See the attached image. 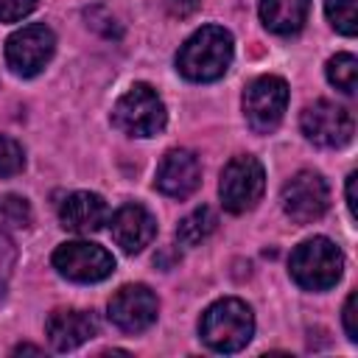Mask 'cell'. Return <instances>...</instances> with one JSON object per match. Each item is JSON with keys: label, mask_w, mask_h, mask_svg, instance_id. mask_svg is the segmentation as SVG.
I'll return each instance as SVG.
<instances>
[{"label": "cell", "mask_w": 358, "mask_h": 358, "mask_svg": "<svg viewBox=\"0 0 358 358\" xmlns=\"http://www.w3.org/2000/svg\"><path fill=\"white\" fill-rule=\"evenodd\" d=\"M232 62V34L221 25L199 28L176 53V70L190 81H215Z\"/></svg>", "instance_id": "1"}, {"label": "cell", "mask_w": 358, "mask_h": 358, "mask_svg": "<svg viewBox=\"0 0 358 358\" xmlns=\"http://www.w3.org/2000/svg\"><path fill=\"white\" fill-rule=\"evenodd\" d=\"M199 333L204 344L215 352H238L241 347L249 344L255 333V316L252 308L235 296L213 302L199 322Z\"/></svg>", "instance_id": "2"}, {"label": "cell", "mask_w": 358, "mask_h": 358, "mask_svg": "<svg viewBox=\"0 0 358 358\" xmlns=\"http://www.w3.org/2000/svg\"><path fill=\"white\" fill-rule=\"evenodd\" d=\"M288 268L296 285L308 291H327L344 271V255L330 238H308L291 252Z\"/></svg>", "instance_id": "3"}, {"label": "cell", "mask_w": 358, "mask_h": 358, "mask_svg": "<svg viewBox=\"0 0 358 358\" xmlns=\"http://www.w3.org/2000/svg\"><path fill=\"white\" fill-rule=\"evenodd\" d=\"M165 120H168L165 103L157 95V90L148 84L129 87L112 109V123L129 137H154L165 129Z\"/></svg>", "instance_id": "4"}, {"label": "cell", "mask_w": 358, "mask_h": 358, "mask_svg": "<svg viewBox=\"0 0 358 358\" xmlns=\"http://www.w3.org/2000/svg\"><path fill=\"white\" fill-rule=\"evenodd\" d=\"M266 187V173L263 165L249 157V154H238L232 157L224 171H221V182H218V193H221V204L229 213H246L252 210Z\"/></svg>", "instance_id": "5"}, {"label": "cell", "mask_w": 358, "mask_h": 358, "mask_svg": "<svg viewBox=\"0 0 358 358\" xmlns=\"http://www.w3.org/2000/svg\"><path fill=\"white\" fill-rule=\"evenodd\" d=\"M288 106V84L280 76H260L243 92V115L252 131L268 134L280 126Z\"/></svg>", "instance_id": "6"}, {"label": "cell", "mask_w": 358, "mask_h": 358, "mask_svg": "<svg viewBox=\"0 0 358 358\" xmlns=\"http://www.w3.org/2000/svg\"><path fill=\"white\" fill-rule=\"evenodd\" d=\"M53 50L56 36L48 25H25L6 39V64L11 73L31 78L45 70V64L53 59Z\"/></svg>", "instance_id": "7"}, {"label": "cell", "mask_w": 358, "mask_h": 358, "mask_svg": "<svg viewBox=\"0 0 358 358\" xmlns=\"http://www.w3.org/2000/svg\"><path fill=\"white\" fill-rule=\"evenodd\" d=\"M299 126H302V134L322 145V148H341L352 140L355 134V120L352 115L333 103V101H313L302 109V117H299Z\"/></svg>", "instance_id": "8"}, {"label": "cell", "mask_w": 358, "mask_h": 358, "mask_svg": "<svg viewBox=\"0 0 358 358\" xmlns=\"http://www.w3.org/2000/svg\"><path fill=\"white\" fill-rule=\"evenodd\" d=\"M53 268L73 282H98L115 271V257L90 241H67L53 252Z\"/></svg>", "instance_id": "9"}, {"label": "cell", "mask_w": 358, "mask_h": 358, "mask_svg": "<svg viewBox=\"0 0 358 358\" xmlns=\"http://www.w3.org/2000/svg\"><path fill=\"white\" fill-rule=\"evenodd\" d=\"M330 190L322 173L299 171L282 185V210L296 224H310L327 213Z\"/></svg>", "instance_id": "10"}, {"label": "cell", "mask_w": 358, "mask_h": 358, "mask_svg": "<svg viewBox=\"0 0 358 358\" xmlns=\"http://www.w3.org/2000/svg\"><path fill=\"white\" fill-rule=\"evenodd\" d=\"M159 302L145 285H123L109 299V319L123 333H143L157 322Z\"/></svg>", "instance_id": "11"}, {"label": "cell", "mask_w": 358, "mask_h": 358, "mask_svg": "<svg viewBox=\"0 0 358 358\" xmlns=\"http://www.w3.org/2000/svg\"><path fill=\"white\" fill-rule=\"evenodd\" d=\"M201 182V162L187 148H173L157 168V187L171 199H187Z\"/></svg>", "instance_id": "12"}, {"label": "cell", "mask_w": 358, "mask_h": 358, "mask_svg": "<svg viewBox=\"0 0 358 358\" xmlns=\"http://www.w3.org/2000/svg\"><path fill=\"white\" fill-rule=\"evenodd\" d=\"M154 235H157V221L143 204H123L112 215V238L129 255L143 252L154 241Z\"/></svg>", "instance_id": "13"}, {"label": "cell", "mask_w": 358, "mask_h": 358, "mask_svg": "<svg viewBox=\"0 0 358 358\" xmlns=\"http://www.w3.org/2000/svg\"><path fill=\"white\" fill-rule=\"evenodd\" d=\"M45 333L50 338V344L62 352L81 347L84 341H90L98 333V322L90 310H53L45 322Z\"/></svg>", "instance_id": "14"}, {"label": "cell", "mask_w": 358, "mask_h": 358, "mask_svg": "<svg viewBox=\"0 0 358 358\" xmlns=\"http://www.w3.org/2000/svg\"><path fill=\"white\" fill-rule=\"evenodd\" d=\"M59 221L70 232L90 235V232L103 227V221H106V201L98 193H90V190L70 193L62 201V207H59Z\"/></svg>", "instance_id": "15"}, {"label": "cell", "mask_w": 358, "mask_h": 358, "mask_svg": "<svg viewBox=\"0 0 358 358\" xmlns=\"http://www.w3.org/2000/svg\"><path fill=\"white\" fill-rule=\"evenodd\" d=\"M310 11V0H260V20L274 34H296Z\"/></svg>", "instance_id": "16"}, {"label": "cell", "mask_w": 358, "mask_h": 358, "mask_svg": "<svg viewBox=\"0 0 358 358\" xmlns=\"http://www.w3.org/2000/svg\"><path fill=\"white\" fill-rule=\"evenodd\" d=\"M215 227H218V218H215V213L207 207V204H201V207H196L193 213H187L182 221H179V227H176V241L182 243V246H199L201 241H207L213 232H215Z\"/></svg>", "instance_id": "17"}, {"label": "cell", "mask_w": 358, "mask_h": 358, "mask_svg": "<svg viewBox=\"0 0 358 358\" xmlns=\"http://www.w3.org/2000/svg\"><path fill=\"white\" fill-rule=\"evenodd\" d=\"M327 81L344 95H352L358 87V59L352 53H336L327 62Z\"/></svg>", "instance_id": "18"}, {"label": "cell", "mask_w": 358, "mask_h": 358, "mask_svg": "<svg viewBox=\"0 0 358 358\" xmlns=\"http://www.w3.org/2000/svg\"><path fill=\"white\" fill-rule=\"evenodd\" d=\"M324 11L330 25L344 34V36H355L358 31V17H355V0H324Z\"/></svg>", "instance_id": "19"}, {"label": "cell", "mask_w": 358, "mask_h": 358, "mask_svg": "<svg viewBox=\"0 0 358 358\" xmlns=\"http://www.w3.org/2000/svg\"><path fill=\"white\" fill-rule=\"evenodd\" d=\"M25 165V151L17 140L0 137V176H14Z\"/></svg>", "instance_id": "20"}, {"label": "cell", "mask_w": 358, "mask_h": 358, "mask_svg": "<svg viewBox=\"0 0 358 358\" xmlns=\"http://www.w3.org/2000/svg\"><path fill=\"white\" fill-rule=\"evenodd\" d=\"M0 221L8 227H25L31 221V207L20 196H6L0 201Z\"/></svg>", "instance_id": "21"}, {"label": "cell", "mask_w": 358, "mask_h": 358, "mask_svg": "<svg viewBox=\"0 0 358 358\" xmlns=\"http://www.w3.org/2000/svg\"><path fill=\"white\" fill-rule=\"evenodd\" d=\"M39 0H0V22H17L36 8Z\"/></svg>", "instance_id": "22"}, {"label": "cell", "mask_w": 358, "mask_h": 358, "mask_svg": "<svg viewBox=\"0 0 358 358\" xmlns=\"http://www.w3.org/2000/svg\"><path fill=\"white\" fill-rule=\"evenodd\" d=\"M344 330L350 341H358V324H355V294L347 296L344 302Z\"/></svg>", "instance_id": "23"}, {"label": "cell", "mask_w": 358, "mask_h": 358, "mask_svg": "<svg viewBox=\"0 0 358 358\" xmlns=\"http://www.w3.org/2000/svg\"><path fill=\"white\" fill-rule=\"evenodd\" d=\"M199 6H201V0H168V11H171L173 17H179V20L196 14Z\"/></svg>", "instance_id": "24"}, {"label": "cell", "mask_w": 358, "mask_h": 358, "mask_svg": "<svg viewBox=\"0 0 358 358\" xmlns=\"http://www.w3.org/2000/svg\"><path fill=\"white\" fill-rule=\"evenodd\" d=\"M11 260H14V255H11V249H8V241H6V238H0V288H3V280L8 277Z\"/></svg>", "instance_id": "25"}, {"label": "cell", "mask_w": 358, "mask_h": 358, "mask_svg": "<svg viewBox=\"0 0 358 358\" xmlns=\"http://www.w3.org/2000/svg\"><path fill=\"white\" fill-rule=\"evenodd\" d=\"M355 179H358V173L352 171V173L347 176V207H350L352 215H355Z\"/></svg>", "instance_id": "26"}, {"label": "cell", "mask_w": 358, "mask_h": 358, "mask_svg": "<svg viewBox=\"0 0 358 358\" xmlns=\"http://www.w3.org/2000/svg\"><path fill=\"white\" fill-rule=\"evenodd\" d=\"M22 352H34V355H39L42 350L34 347V344H20V347H14V355H22Z\"/></svg>", "instance_id": "27"}]
</instances>
